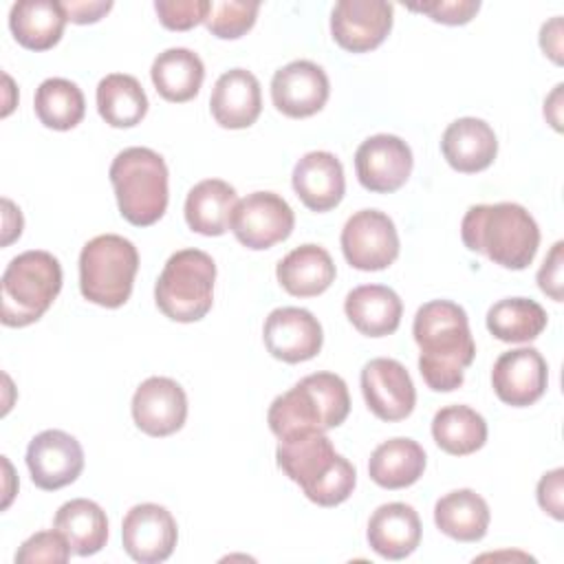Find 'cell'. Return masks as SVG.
<instances>
[{"mask_svg": "<svg viewBox=\"0 0 564 564\" xmlns=\"http://www.w3.org/2000/svg\"><path fill=\"white\" fill-rule=\"evenodd\" d=\"M432 436L443 452L467 456L485 445L487 423L469 405H445L432 419Z\"/></svg>", "mask_w": 564, "mask_h": 564, "instance_id": "obj_33", "label": "cell"}, {"mask_svg": "<svg viewBox=\"0 0 564 564\" xmlns=\"http://www.w3.org/2000/svg\"><path fill=\"white\" fill-rule=\"evenodd\" d=\"M62 291V267L48 251L31 249L15 256L0 280V322L22 328L37 322Z\"/></svg>", "mask_w": 564, "mask_h": 564, "instance_id": "obj_6", "label": "cell"}, {"mask_svg": "<svg viewBox=\"0 0 564 564\" xmlns=\"http://www.w3.org/2000/svg\"><path fill=\"white\" fill-rule=\"evenodd\" d=\"M209 0H156L154 11L170 31H187L207 20Z\"/></svg>", "mask_w": 564, "mask_h": 564, "instance_id": "obj_38", "label": "cell"}, {"mask_svg": "<svg viewBox=\"0 0 564 564\" xmlns=\"http://www.w3.org/2000/svg\"><path fill=\"white\" fill-rule=\"evenodd\" d=\"M350 412L346 381L335 372H313L275 397L267 421L278 438L339 427Z\"/></svg>", "mask_w": 564, "mask_h": 564, "instance_id": "obj_4", "label": "cell"}, {"mask_svg": "<svg viewBox=\"0 0 564 564\" xmlns=\"http://www.w3.org/2000/svg\"><path fill=\"white\" fill-rule=\"evenodd\" d=\"M33 108L40 123L46 128L70 130L84 119L86 101L75 82L64 77H48L37 86Z\"/></svg>", "mask_w": 564, "mask_h": 564, "instance_id": "obj_35", "label": "cell"}, {"mask_svg": "<svg viewBox=\"0 0 564 564\" xmlns=\"http://www.w3.org/2000/svg\"><path fill=\"white\" fill-rule=\"evenodd\" d=\"M236 189L220 178L196 183L185 198V223L200 236H223L236 207Z\"/></svg>", "mask_w": 564, "mask_h": 564, "instance_id": "obj_29", "label": "cell"}, {"mask_svg": "<svg viewBox=\"0 0 564 564\" xmlns=\"http://www.w3.org/2000/svg\"><path fill=\"white\" fill-rule=\"evenodd\" d=\"M2 207H4V236H2V245L7 247L15 238H20V234H22V214H20V209L9 198H2Z\"/></svg>", "mask_w": 564, "mask_h": 564, "instance_id": "obj_44", "label": "cell"}, {"mask_svg": "<svg viewBox=\"0 0 564 564\" xmlns=\"http://www.w3.org/2000/svg\"><path fill=\"white\" fill-rule=\"evenodd\" d=\"M209 110L220 128L242 130L253 126L262 110L260 82L251 70L245 68L223 73L214 84Z\"/></svg>", "mask_w": 564, "mask_h": 564, "instance_id": "obj_21", "label": "cell"}, {"mask_svg": "<svg viewBox=\"0 0 564 564\" xmlns=\"http://www.w3.org/2000/svg\"><path fill=\"white\" fill-rule=\"evenodd\" d=\"M564 284V242H555L538 271V286L555 302H562Z\"/></svg>", "mask_w": 564, "mask_h": 564, "instance_id": "obj_40", "label": "cell"}, {"mask_svg": "<svg viewBox=\"0 0 564 564\" xmlns=\"http://www.w3.org/2000/svg\"><path fill=\"white\" fill-rule=\"evenodd\" d=\"M293 225L295 216L291 205L273 192L247 194L236 203L229 218V229L236 240L253 251H262L286 240Z\"/></svg>", "mask_w": 564, "mask_h": 564, "instance_id": "obj_9", "label": "cell"}, {"mask_svg": "<svg viewBox=\"0 0 564 564\" xmlns=\"http://www.w3.org/2000/svg\"><path fill=\"white\" fill-rule=\"evenodd\" d=\"M66 11L55 0H20L9 11V29L15 42L29 51L53 48L66 26Z\"/></svg>", "mask_w": 564, "mask_h": 564, "instance_id": "obj_26", "label": "cell"}, {"mask_svg": "<svg viewBox=\"0 0 564 564\" xmlns=\"http://www.w3.org/2000/svg\"><path fill=\"white\" fill-rule=\"evenodd\" d=\"M425 469V452L412 438L383 441L368 460V476L383 489H405L414 485Z\"/></svg>", "mask_w": 564, "mask_h": 564, "instance_id": "obj_30", "label": "cell"}, {"mask_svg": "<svg viewBox=\"0 0 564 564\" xmlns=\"http://www.w3.org/2000/svg\"><path fill=\"white\" fill-rule=\"evenodd\" d=\"M392 29V4L383 0H339L330 13L333 40L348 53L377 48Z\"/></svg>", "mask_w": 564, "mask_h": 564, "instance_id": "obj_15", "label": "cell"}, {"mask_svg": "<svg viewBox=\"0 0 564 564\" xmlns=\"http://www.w3.org/2000/svg\"><path fill=\"white\" fill-rule=\"evenodd\" d=\"M132 419L148 436H170L178 432L187 419V394L181 383L170 377H150L132 397Z\"/></svg>", "mask_w": 564, "mask_h": 564, "instance_id": "obj_19", "label": "cell"}, {"mask_svg": "<svg viewBox=\"0 0 564 564\" xmlns=\"http://www.w3.org/2000/svg\"><path fill=\"white\" fill-rule=\"evenodd\" d=\"M70 546L66 538L53 529V531H40L33 533L29 540L22 542V546L15 553V562L20 564H37V562H53L64 564L70 557Z\"/></svg>", "mask_w": 564, "mask_h": 564, "instance_id": "obj_37", "label": "cell"}, {"mask_svg": "<svg viewBox=\"0 0 564 564\" xmlns=\"http://www.w3.org/2000/svg\"><path fill=\"white\" fill-rule=\"evenodd\" d=\"M489 505L474 489H456L434 505V522L452 540L478 542L489 529Z\"/></svg>", "mask_w": 564, "mask_h": 564, "instance_id": "obj_27", "label": "cell"}, {"mask_svg": "<svg viewBox=\"0 0 564 564\" xmlns=\"http://www.w3.org/2000/svg\"><path fill=\"white\" fill-rule=\"evenodd\" d=\"M341 251L359 271H381L399 256V234L392 218L379 209L352 214L341 229Z\"/></svg>", "mask_w": 564, "mask_h": 564, "instance_id": "obj_10", "label": "cell"}, {"mask_svg": "<svg viewBox=\"0 0 564 564\" xmlns=\"http://www.w3.org/2000/svg\"><path fill=\"white\" fill-rule=\"evenodd\" d=\"M264 346L271 357L284 364L313 359L322 350L324 333L317 317L297 306H280L269 313L262 328Z\"/></svg>", "mask_w": 564, "mask_h": 564, "instance_id": "obj_16", "label": "cell"}, {"mask_svg": "<svg viewBox=\"0 0 564 564\" xmlns=\"http://www.w3.org/2000/svg\"><path fill=\"white\" fill-rule=\"evenodd\" d=\"M258 11H260V2H240V0L212 2L205 26L212 35L220 40H236L256 24Z\"/></svg>", "mask_w": 564, "mask_h": 564, "instance_id": "obj_36", "label": "cell"}, {"mask_svg": "<svg viewBox=\"0 0 564 564\" xmlns=\"http://www.w3.org/2000/svg\"><path fill=\"white\" fill-rule=\"evenodd\" d=\"M53 529H57L66 538L70 551L82 557L95 555L108 540L106 511L88 498L64 502L53 518Z\"/></svg>", "mask_w": 564, "mask_h": 564, "instance_id": "obj_31", "label": "cell"}, {"mask_svg": "<svg viewBox=\"0 0 564 564\" xmlns=\"http://www.w3.org/2000/svg\"><path fill=\"white\" fill-rule=\"evenodd\" d=\"M445 161L463 174L487 170L498 154V139L494 128L476 117L452 121L441 139Z\"/></svg>", "mask_w": 564, "mask_h": 564, "instance_id": "obj_22", "label": "cell"}, {"mask_svg": "<svg viewBox=\"0 0 564 564\" xmlns=\"http://www.w3.org/2000/svg\"><path fill=\"white\" fill-rule=\"evenodd\" d=\"M97 110L112 128H132L148 112V97L137 77L110 73L97 84Z\"/></svg>", "mask_w": 564, "mask_h": 564, "instance_id": "obj_32", "label": "cell"}, {"mask_svg": "<svg viewBox=\"0 0 564 564\" xmlns=\"http://www.w3.org/2000/svg\"><path fill=\"white\" fill-rule=\"evenodd\" d=\"M562 84L555 86V90L544 101V117L553 123L555 130H562V117H560V104H562Z\"/></svg>", "mask_w": 564, "mask_h": 564, "instance_id": "obj_45", "label": "cell"}, {"mask_svg": "<svg viewBox=\"0 0 564 564\" xmlns=\"http://www.w3.org/2000/svg\"><path fill=\"white\" fill-rule=\"evenodd\" d=\"M137 269L139 253L128 238L95 236L79 253V291L93 304L119 308L132 293Z\"/></svg>", "mask_w": 564, "mask_h": 564, "instance_id": "obj_8", "label": "cell"}, {"mask_svg": "<svg viewBox=\"0 0 564 564\" xmlns=\"http://www.w3.org/2000/svg\"><path fill=\"white\" fill-rule=\"evenodd\" d=\"M291 183L297 198L311 212H328L337 207L346 192L341 161L326 150L304 154L293 167Z\"/></svg>", "mask_w": 564, "mask_h": 564, "instance_id": "obj_20", "label": "cell"}, {"mask_svg": "<svg viewBox=\"0 0 564 564\" xmlns=\"http://www.w3.org/2000/svg\"><path fill=\"white\" fill-rule=\"evenodd\" d=\"M546 311L529 297H505L487 311L489 333L507 344L533 341L546 328Z\"/></svg>", "mask_w": 564, "mask_h": 564, "instance_id": "obj_34", "label": "cell"}, {"mask_svg": "<svg viewBox=\"0 0 564 564\" xmlns=\"http://www.w3.org/2000/svg\"><path fill=\"white\" fill-rule=\"evenodd\" d=\"M562 491H564V469L562 467L546 471L538 482V502L555 520L564 518Z\"/></svg>", "mask_w": 564, "mask_h": 564, "instance_id": "obj_41", "label": "cell"}, {"mask_svg": "<svg viewBox=\"0 0 564 564\" xmlns=\"http://www.w3.org/2000/svg\"><path fill=\"white\" fill-rule=\"evenodd\" d=\"M26 467L35 487L55 491L77 480L84 469V449L68 432L44 430L26 447Z\"/></svg>", "mask_w": 564, "mask_h": 564, "instance_id": "obj_11", "label": "cell"}, {"mask_svg": "<svg viewBox=\"0 0 564 564\" xmlns=\"http://www.w3.org/2000/svg\"><path fill=\"white\" fill-rule=\"evenodd\" d=\"M62 7L70 22L93 24L112 9V2L110 0H66L62 2Z\"/></svg>", "mask_w": 564, "mask_h": 564, "instance_id": "obj_42", "label": "cell"}, {"mask_svg": "<svg viewBox=\"0 0 564 564\" xmlns=\"http://www.w3.org/2000/svg\"><path fill=\"white\" fill-rule=\"evenodd\" d=\"M410 11H419L430 15L434 22L458 26L467 24L480 9L478 0H434L423 4H408Z\"/></svg>", "mask_w": 564, "mask_h": 564, "instance_id": "obj_39", "label": "cell"}, {"mask_svg": "<svg viewBox=\"0 0 564 564\" xmlns=\"http://www.w3.org/2000/svg\"><path fill=\"white\" fill-rule=\"evenodd\" d=\"M421 348L419 372L430 390L452 392L463 386L465 368L476 357V344L463 306L449 300L425 302L412 324Z\"/></svg>", "mask_w": 564, "mask_h": 564, "instance_id": "obj_1", "label": "cell"}, {"mask_svg": "<svg viewBox=\"0 0 564 564\" xmlns=\"http://www.w3.org/2000/svg\"><path fill=\"white\" fill-rule=\"evenodd\" d=\"M460 238L469 251L511 271L527 269L540 247L538 223L518 203L469 207L460 223Z\"/></svg>", "mask_w": 564, "mask_h": 564, "instance_id": "obj_3", "label": "cell"}, {"mask_svg": "<svg viewBox=\"0 0 564 564\" xmlns=\"http://www.w3.org/2000/svg\"><path fill=\"white\" fill-rule=\"evenodd\" d=\"M121 540L126 553L141 564L165 562L178 540L176 520L154 502L134 505L121 522Z\"/></svg>", "mask_w": 564, "mask_h": 564, "instance_id": "obj_14", "label": "cell"}, {"mask_svg": "<svg viewBox=\"0 0 564 564\" xmlns=\"http://www.w3.org/2000/svg\"><path fill=\"white\" fill-rule=\"evenodd\" d=\"M540 46L544 55H549L555 64H562V18L560 15L542 24Z\"/></svg>", "mask_w": 564, "mask_h": 564, "instance_id": "obj_43", "label": "cell"}, {"mask_svg": "<svg viewBox=\"0 0 564 564\" xmlns=\"http://www.w3.org/2000/svg\"><path fill=\"white\" fill-rule=\"evenodd\" d=\"M278 467L319 507H337L350 498L357 471L355 465L335 452L324 432H308L280 438L275 449Z\"/></svg>", "mask_w": 564, "mask_h": 564, "instance_id": "obj_2", "label": "cell"}, {"mask_svg": "<svg viewBox=\"0 0 564 564\" xmlns=\"http://www.w3.org/2000/svg\"><path fill=\"white\" fill-rule=\"evenodd\" d=\"M150 77L165 101L185 104L198 95L205 79V66L194 51L176 46L154 57Z\"/></svg>", "mask_w": 564, "mask_h": 564, "instance_id": "obj_28", "label": "cell"}, {"mask_svg": "<svg viewBox=\"0 0 564 564\" xmlns=\"http://www.w3.org/2000/svg\"><path fill=\"white\" fill-rule=\"evenodd\" d=\"M549 383V368L540 350L513 348L502 352L491 370V386L496 397L511 408H527L535 403Z\"/></svg>", "mask_w": 564, "mask_h": 564, "instance_id": "obj_18", "label": "cell"}, {"mask_svg": "<svg viewBox=\"0 0 564 564\" xmlns=\"http://www.w3.org/2000/svg\"><path fill=\"white\" fill-rule=\"evenodd\" d=\"M119 214L134 227L154 225L167 209V165L150 148H126L110 165Z\"/></svg>", "mask_w": 564, "mask_h": 564, "instance_id": "obj_5", "label": "cell"}, {"mask_svg": "<svg viewBox=\"0 0 564 564\" xmlns=\"http://www.w3.org/2000/svg\"><path fill=\"white\" fill-rule=\"evenodd\" d=\"M346 317L366 337L392 335L403 315L399 295L383 284H361L346 295Z\"/></svg>", "mask_w": 564, "mask_h": 564, "instance_id": "obj_24", "label": "cell"}, {"mask_svg": "<svg viewBox=\"0 0 564 564\" xmlns=\"http://www.w3.org/2000/svg\"><path fill=\"white\" fill-rule=\"evenodd\" d=\"M335 262L319 245H302L289 251L275 269L280 286L295 297H315L335 280Z\"/></svg>", "mask_w": 564, "mask_h": 564, "instance_id": "obj_25", "label": "cell"}, {"mask_svg": "<svg viewBox=\"0 0 564 564\" xmlns=\"http://www.w3.org/2000/svg\"><path fill=\"white\" fill-rule=\"evenodd\" d=\"M328 93L330 84L324 68L308 59H295L282 66L271 79L273 106L291 119H304L319 112L328 101Z\"/></svg>", "mask_w": 564, "mask_h": 564, "instance_id": "obj_17", "label": "cell"}, {"mask_svg": "<svg viewBox=\"0 0 564 564\" xmlns=\"http://www.w3.org/2000/svg\"><path fill=\"white\" fill-rule=\"evenodd\" d=\"M412 150L397 134L368 137L355 152L359 183L375 194H390L405 185L412 172Z\"/></svg>", "mask_w": 564, "mask_h": 564, "instance_id": "obj_13", "label": "cell"}, {"mask_svg": "<svg viewBox=\"0 0 564 564\" xmlns=\"http://www.w3.org/2000/svg\"><path fill=\"white\" fill-rule=\"evenodd\" d=\"M361 392L368 410L388 423L412 414L416 390L405 366L390 357L370 359L361 370Z\"/></svg>", "mask_w": 564, "mask_h": 564, "instance_id": "obj_12", "label": "cell"}, {"mask_svg": "<svg viewBox=\"0 0 564 564\" xmlns=\"http://www.w3.org/2000/svg\"><path fill=\"white\" fill-rule=\"evenodd\" d=\"M216 264L200 249H181L172 253L154 284L159 311L174 322H198L214 304Z\"/></svg>", "mask_w": 564, "mask_h": 564, "instance_id": "obj_7", "label": "cell"}, {"mask_svg": "<svg viewBox=\"0 0 564 564\" xmlns=\"http://www.w3.org/2000/svg\"><path fill=\"white\" fill-rule=\"evenodd\" d=\"M370 549L386 560H403L421 542V520L414 507L388 502L375 509L366 531Z\"/></svg>", "mask_w": 564, "mask_h": 564, "instance_id": "obj_23", "label": "cell"}]
</instances>
